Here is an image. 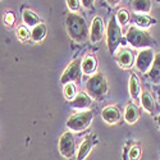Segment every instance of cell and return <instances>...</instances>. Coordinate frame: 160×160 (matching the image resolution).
Masks as SVG:
<instances>
[{
  "label": "cell",
  "mask_w": 160,
  "mask_h": 160,
  "mask_svg": "<svg viewBox=\"0 0 160 160\" xmlns=\"http://www.w3.org/2000/svg\"><path fill=\"white\" fill-rule=\"evenodd\" d=\"M67 31H68L69 37L74 42H83L88 37V26L86 19L78 14V13H68L65 18Z\"/></svg>",
  "instance_id": "1"
},
{
  "label": "cell",
  "mask_w": 160,
  "mask_h": 160,
  "mask_svg": "<svg viewBox=\"0 0 160 160\" xmlns=\"http://www.w3.org/2000/svg\"><path fill=\"white\" fill-rule=\"evenodd\" d=\"M126 38L131 46L140 49V50L152 49V46H154L152 37L145 30H141V28L136 27V26H131V27L127 30Z\"/></svg>",
  "instance_id": "2"
},
{
  "label": "cell",
  "mask_w": 160,
  "mask_h": 160,
  "mask_svg": "<svg viewBox=\"0 0 160 160\" xmlns=\"http://www.w3.org/2000/svg\"><path fill=\"white\" fill-rule=\"evenodd\" d=\"M87 94L92 99H102L109 91V85L102 73H96L88 78L86 83Z\"/></svg>",
  "instance_id": "3"
},
{
  "label": "cell",
  "mask_w": 160,
  "mask_h": 160,
  "mask_svg": "<svg viewBox=\"0 0 160 160\" xmlns=\"http://www.w3.org/2000/svg\"><path fill=\"white\" fill-rule=\"evenodd\" d=\"M121 42H122V30L115 16H113L110 17L108 27H106V44H108V50L112 55L115 54Z\"/></svg>",
  "instance_id": "4"
},
{
  "label": "cell",
  "mask_w": 160,
  "mask_h": 160,
  "mask_svg": "<svg viewBox=\"0 0 160 160\" xmlns=\"http://www.w3.org/2000/svg\"><path fill=\"white\" fill-rule=\"evenodd\" d=\"M92 119H94V113L91 110H82V112L72 114L68 118L67 127L73 132H81V131H85L86 128H88Z\"/></svg>",
  "instance_id": "5"
},
{
  "label": "cell",
  "mask_w": 160,
  "mask_h": 160,
  "mask_svg": "<svg viewBox=\"0 0 160 160\" xmlns=\"http://www.w3.org/2000/svg\"><path fill=\"white\" fill-rule=\"evenodd\" d=\"M154 59H155V52L152 49H143V50H140V52L136 57V60H135V65H136V69L143 74L149 73L151 67H152V63H154Z\"/></svg>",
  "instance_id": "6"
},
{
  "label": "cell",
  "mask_w": 160,
  "mask_h": 160,
  "mask_svg": "<svg viewBox=\"0 0 160 160\" xmlns=\"http://www.w3.org/2000/svg\"><path fill=\"white\" fill-rule=\"evenodd\" d=\"M58 149L62 156H64L65 159H71L76 154V141H74V136L71 131L64 132L59 138V145Z\"/></svg>",
  "instance_id": "7"
},
{
  "label": "cell",
  "mask_w": 160,
  "mask_h": 160,
  "mask_svg": "<svg viewBox=\"0 0 160 160\" xmlns=\"http://www.w3.org/2000/svg\"><path fill=\"white\" fill-rule=\"evenodd\" d=\"M81 62L82 59H74L68 67L65 68V71L63 72L62 77H60V83L62 85H68V83H73L76 81H78L79 77L82 74V68H81Z\"/></svg>",
  "instance_id": "8"
},
{
  "label": "cell",
  "mask_w": 160,
  "mask_h": 160,
  "mask_svg": "<svg viewBox=\"0 0 160 160\" xmlns=\"http://www.w3.org/2000/svg\"><path fill=\"white\" fill-rule=\"evenodd\" d=\"M104 36V21L101 17H95L90 27V41L98 44Z\"/></svg>",
  "instance_id": "9"
},
{
  "label": "cell",
  "mask_w": 160,
  "mask_h": 160,
  "mask_svg": "<svg viewBox=\"0 0 160 160\" xmlns=\"http://www.w3.org/2000/svg\"><path fill=\"white\" fill-rule=\"evenodd\" d=\"M101 118L105 123L108 124H115L121 121L122 113L117 106H105L101 110Z\"/></svg>",
  "instance_id": "10"
},
{
  "label": "cell",
  "mask_w": 160,
  "mask_h": 160,
  "mask_svg": "<svg viewBox=\"0 0 160 160\" xmlns=\"http://www.w3.org/2000/svg\"><path fill=\"white\" fill-rule=\"evenodd\" d=\"M92 104V98L87 94V92H78L76 95V98L69 101V106L73 109H78V110H83V109H88Z\"/></svg>",
  "instance_id": "11"
},
{
  "label": "cell",
  "mask_w": 160,
  "mask_h": 160,
  "mask_svg": "<svg viewBox=\"0 0 160 160\" xmlns=\"http://www.w3.org/2000/svg\"><path fill=\"white\" fill-rule=\"evenodd\" d=\"M81 68H82V73L85 74H92L95 73L96 68H98V62L96 58L91 54H87L83 57L82 62H81Z\"/></svg>",
  "instance_id": "12"
},
{
  "label": "cell",
  "mask_w": 160,
  "mask_h": 160,
  "mask_svg": "<svg viewBox=\"0 0 160 160\" xmlns=\"http://www.w3.org/2000/svg\"><path fill=\"white\" fill-rule=\"evenodd\" d=\"M141 113H140V109L136 104H128L126 106V112H124V119L128 124H135L138 118H140Z\"/></svg>",
  "instance_id": "13"
},
{
  "label": "cell",
  "mask_w": 160,
  "mask_h": 160,
  "mask_svg": "<svg viewBox=\"0 0 160 160\" xmlns=\"http://www.w3.org/2000/svg\"><path fill=\"white\" fill-rule=\"evenodd\" d=\"M118 63L121 64L123 68H131L135 63V55L128 49H122L118 54Z\"/></svg>",
  "instance_id": "14"
},
{
  "label": "cell",
  "mask_w": 160,
  "mask_h": 160,
  "mask_svg": "<svg viewBox=\"0 0 160 160\" xmlns=\"http://www.w3.org/2000/svg\"><path fill=\"white\" fill-rule=\"evenodd\" d=\"M128 87H129V94L132 96V99H141V85H140V79L136 74H132L129 77V82H128Z\"/></svg>",
  "instance_id": "15"
},
{
  "label": "cell",
  "mask_w": 160,
  "mask_h": 160,
  "mask_svg": "<svg viewBox=\"0 0 160 160\" xmlns=\"http://www.w3.org/2000/svg\"><path fill=\"white\" fill-rule=\"evenodd\" d=\"M92 148H94V141H92V137H87L86 140L82 141L81 146L77 151V160H85L88 154L91 152Z\"/></svg>",
  "instance_id": "16"
},
{
  "label": "cell",
  "mask_w": 160,
  "mask_h": 160,
  "mask_svg": "<svg viewBox=\"0 0 160 160\" xmlns=\"http://www.w3.org/2000/svg\"><path fill=\"white\" fill-rule=\"evenodd\" d=\"M141 105L148 113L155 112V100L149 91H143L141 94Z\"/></svg>",
  "instance_id": "17"
},
{
  "label": "cell",
  "mask_w": 160,
  "mask_h": 160,
  "mask_svg": "<svg viewBox=\"0 0 160 160\" xmlns=\"http://www.w3.org/2000/svg\"><path fill=\"white\" fill-rule=\"evenodd\" d=\"M149 77L151 79V82L154 83H160V52L155 54V59L152 63V67L149 72Z\"/></svg>",
  "instance_id": "18"
},
{
  "label": "cell",
  "mask_w": 160,
  "mask_h": 160,
  "mask_svg": "<svg viewBox=\"0 0 160 160\" xmlns=\"http://www.w3.org/2000/svg\"><path fill=\"white\" fill-rule=\"evenodd\" d=\"M22 19H23V23L26 24V27H35V26L40 24V18L37 17V14L30 9H24L23 10V14H22Z\"/></svg>",
  "instance_id": "19"
},
{
  "label": "cell",
  "mask_w": 160,
  "mask_h": 160,
  "mask_svg": "<svg viewBox=\"0 0 160 160\" xmlns=\"http://www.w3.org/2000/svg\"><path fill=\"white\" fill-rule=\"evenodd\" d=\"M46 26L44 23H40L37 26H35V27L32 28L31 31V38H32V41L35 42H40V41H42V40L45 38L46 36Z\"/></svg>",
  "instance_id": "20"
},
{
  "label": "cell",
  "mask_w": 160,
  "mask_h": 160,
  "mask_svg": "<svg viewBox=\"0 0 160 160\" xmlns=\"http://www.w3.org/2000/svg\"><path fill=\"white\" fill-rule=\"evenodd\" d=\"M135 23H136V27L143 30V28H148V27H150V26L155 24L156 21L154 18L149 17L148 14H137L135 17Z\"/></svg>",
  "instance_id": "21"
},
{
  "label": "cell",
  "mask_w": 160,
  "mask_h": 160,
  "mask_svg": "<svg viewBox=\"0 0 160 160\" xmlns=\"http://www.w3.org/2000/svg\"><path fill=\"white\" fill-rule=\"evenodd\" d=\"M151 2H149V0H133L132 2V8L135 12L137 13H149L151 10Z\"/></svg>",
  "instance_id": "22"
},
{
  "label": "cell",
  "mask_w": 160,
  "mask_h": 160,
  "mask_svg": "<svg viewBox=\"0 0 160 160\" xmlns=\"http://www.w3.org/2000/svg\"><path fill=\"white\" fill-rule=\"evenodd\" d=\"M63 94H64L65 100L72 101V100L76 98V95H77V90H76L74 83H68V85H65L64 88H63Z\"/></svg>",
  "instance_id": "23"
},
{
  "label": "cell",
  "mask_w": 160,
  "mask_h": 160,
  "mask_svg": "<svg viewBox=\"0 0 160 160\" xmlns=\"http://www.w3.org/2000/svg\"><path fill=\"white\" fill-rule=\"evenodd\" d=\"M17 37L21 40V41H27V40L31 37V32L28 31V28L26 26H19L17 28Z\"/></svg>",
  "instance_id": "24"
},
{
  "label": "cell",
  "mask_w": 160,
  "mask_h": 160,
  "mask_svg": "<svg viewBox=\"0 0 160 160\" xmlns=\"http://www.w3.org/2000/svg\"><path fill=\"white\" fill-rule=\"evenodd\" d=\"M115 18H117L119 26H121V24H126L128 22V19H129V14H128V12L126 9H121V10L117 12Z\"/></svg>",
  "instance_id": "25"
},
{
  "label": "cell",
  "mask_w": 160,
  "mask_h": 160,
  "mask_svg": "<svg viewBox=\"0 0 160 160\" xmlns=\"http://www.w3.org/2000/svg\"><path fill=\"white\" fill-rule=\"evenodd\" d=\"M128 156H129V160H140V158H141V146H138V145L132 146Z\"/></svg>",
  "instance_id": "26"
},
{
  "label": "cell",
  "mask_w": 160,
  "mask_h": 160,
  "mask_svg": "<svg viewBox=\"0 0 160 160\" xmlns=\"http://www.w3.org/2000/svg\"><path fill=\"white\" fill-rule=\"evenodd\" d=\"M67 5H68V8L71 9L72 13H76V12H78L79 8H81V2H78V0H68V2H67Z\"/></svg>",
  "instance_id": "27"
},
{
  "label": "cell",
  "mask_w": 160,
  "mask_h": 160,
  "mask_svg": "<svg viewBox=\"0 0 160 160\" xmlns=\"http://www.w3.org/2000/svg\"><path fill=\"white\" fill-rule=\"evenodd\" d=\"M14 21H16V17H14V14L13 13H5V16H4V23L5 24H8V26H12L13 23H14Z\"/></svg>",
  "instance_id": "28"
},
{
  "label": "cell",
  "mask_w": 160,
  "mask_h": 160,
  "mask_svg": "<svg viewBox=\"0 0 160 160\" xmlns=\"http://www.w3.org/2000/svg\"><path fill=\"white\" fill-rule=\"evenodd\" d=\"M81 3H83V5H85V7H88L92 2H87V0H83V2H81Z\"/></svg>",
  "instance_id": "29"
},
{
  "label": "cell",
  "mask_w": 160,
  "mask_h": 160,
  "mask_svg": "<svg viewBox=\"0 0 160 160\" xmlns=\"http://www.w3.org/2000/svg\"><path fill=\"white\" fill-rule=\"evenodd\" d=\"M158 124H159V127H160V115L158 117Z\"/></svg>",
  "instance_id": "30"
}]
</instances>
